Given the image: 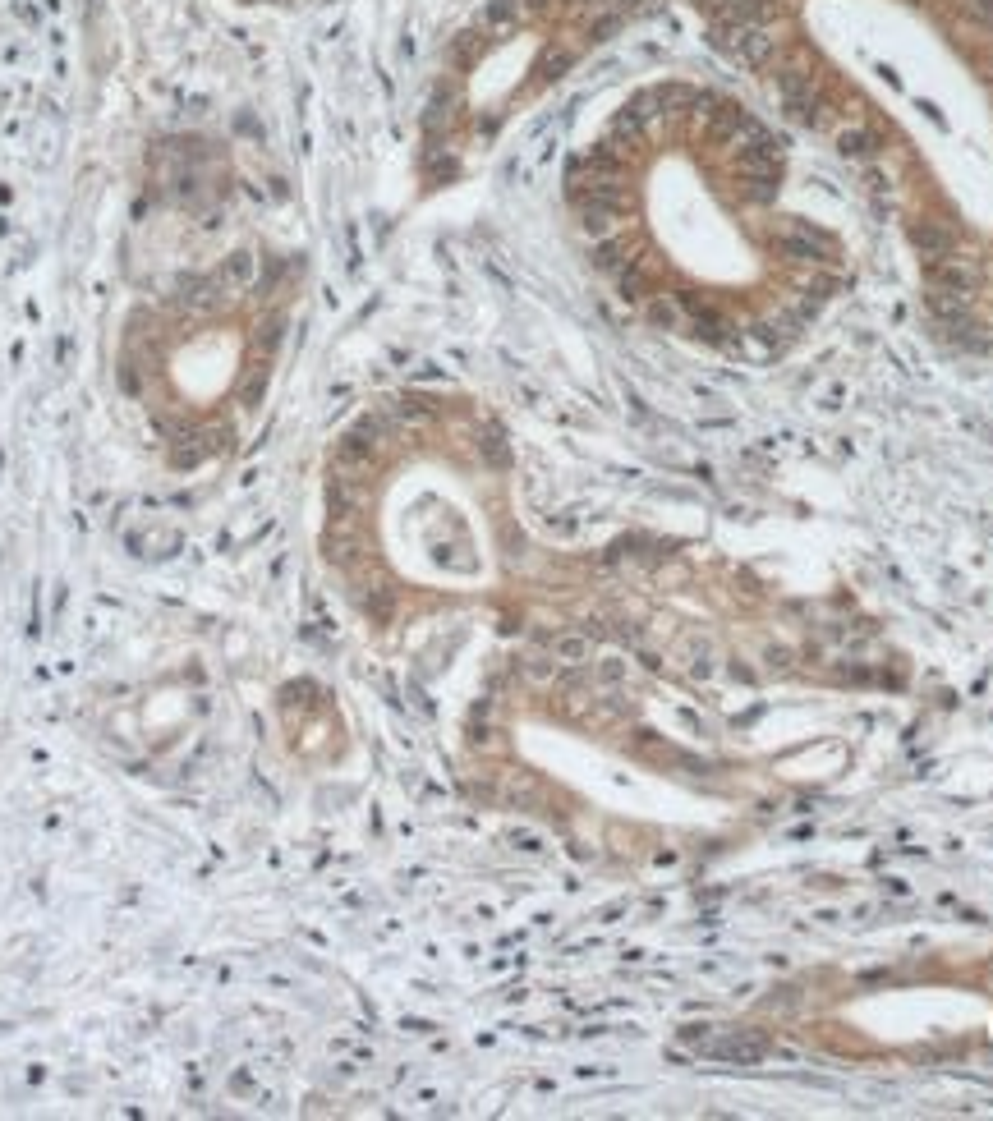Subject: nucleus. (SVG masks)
I'll list each match as a JSON object with an SVG mask.
<instances>
[{
	"instance_id": "5",
	"label": "nucleus",
	"mask_w": 993,
	"mask_h": 1121,
	"mask_svg": "<svg viewBox=\"0 0 993 1121\" xmlns=\"http://www.w3.org/2000/svg\"><path fill=\"white\" fill-rule=\"evenodd\" d=\"M911 239H915V249L925 253V258H943V253H952V230L938 226V221H920V226L911 230Z\"/></svg>"
},
{
	"instance_id": "1",
	"label": "nucleus",
	"mask_w": 993,
	"mask_h": 1121,
	"mask_svg": "<svg viewBox=\"0 0 993 1121\" xmlns=\"http://www.w3.org/2000/svg\"><path fill=\"white\" fill-rule=\"evenodd\" d=\"M290 253L244 239L129 304L115 373L175 469L226 460L272 396L299 304Z\"/></svg>"
},
{
	"instance_id": "3",
	"label": "nucleus",
	"mask_w": 993,
	"mask_h": 1121,
	"mask_svg": "<svg viewBox=\"0 0 993 1121\" xmlns=\"http://www.w3.org/2000/svg\"><path fill=\"white\" fill-rule=\"evenodd\" d=\"M713 46L727 51L736 65L745 69H768L777 56V33L768 23H754V28H741V23H713Z\"/></svg>"
},
{
	"instance_id": "8",
	"label": "nucleus",
	"mask_w": 993,
	"mask_h": 1121,
	"mask_svg": "<svg viewBox=\"0 0 993 1121\" xmlns=\"http://www.w3.org/2000/svg\"><path fill=\"white\" fill-rule=\"evenodd\" d=\"M966 5H975L980 14H993V0H966Z\"/></svg>"
},
{
	"instance_id": "4",
	"label": "nucleus",
	"mask_w": 993,
	"mask_h": 1121,
	"mask_svg": "<svg viewBox=\"0 0 993 1121\" xmlns=\"http://www.w3.org/2000/svg\"><path fill=\"white\" fill-rule=\"evenodd\" d=\"M745 207H773L777 203V175H731Z\"/></svg>"
},
{
	"instance_id": "2",
	"label": "nucleus",
	"mask_w": 993,
	"mask_h": 1121,
	"mask_svg": "<svg viewBox=\"0 0 993 1121\" xmlns=\"http://www.w3.org/2000/svg\"><path fill=\"white\" fill-rule=\"evenodd\" d=\"M773 253L787 262H800V267H833L837 262V244L814 221H782L773 230Z\"/></svg>"
},
{
	"instance_id": "7",
	"label": "nucleus",
	"mask_w": 993,
	"mask_h": 1121,
	"mask_svg": "<svg viewBox=\"0 0 993 1121\" xmlns=\"http://www.w3.org/2000/svg\"><path fill=\"white\" fill-rule=\"evenodd\" d=\"M235 5H295V0H235Z\"/></svg>"
},
{
	"instance_id": "6",
	"label": "nucleus",
	"mask_w": 993,
	"mask_h": 1121,
	"mask_svg": "<svg viewBox=\"0 0 993 1121\" xmlns=\"http://www.w3.org/2000/svg\"><path fill=\"white\" fill-rule=\"evenodd\" d=\"M883 143H879V134H874V129H842V134H837V152H842V157H851V161H865V157H874V152H879Z\"/></svg>"
}]
</instances>
